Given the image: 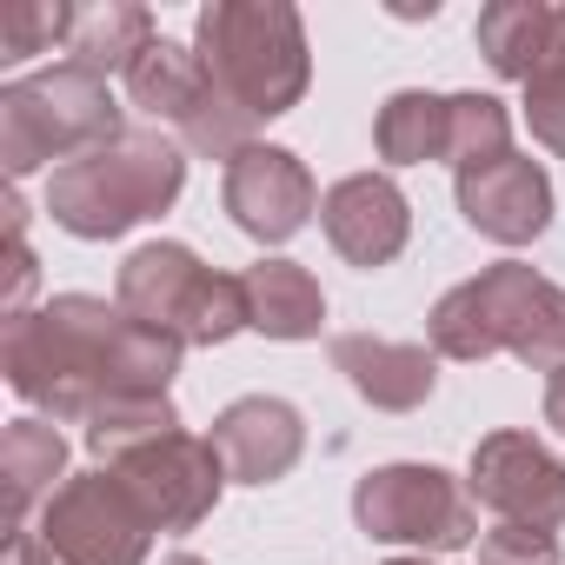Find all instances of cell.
I'll use <instances>...</instances> for the list:
<instances>
[{"mask_svg": "<svg viewBox=\"0 0 565 565\" xmlns=\"http://www.w3.org/2000/svg\"><path fill=\"white\" fill-rule=\"evenodd\" d=\"M180 353H186L180 333L147 327L127 307H107L94 294H61L28 320H8L0 373L28 406L87 426L120 393H167L180 373Z\"/></svg>", "mask_w": 565, "mask_h": 565, "instance_id": "1", "label": "cell"}, {"mask_svg": "<svg viewBox=\"0 0 565 565\" xmlns=\"http://www.w3.org/2000/svg\"><path fill=\"white\" fill-rule=\"evenodd\" d=\"M433 353L439 360H492V353H512L519 366L532 373H558L565 366V294L552 287L545 273L519 266V259H499L486 266L479 279L452 287L433 320Z\"/></svg>", "mask_w": 565, "mask_h": 565, "instance_id": "2", "label": "cell"}, {"mask_svg": "<svg viewBox=\"0 0 565 565\" xmlns=\"http://www.w3.org/2000/svg\"><path fill=\"white\" fill-rule=\"evenodd\" d=\"M193 54H200L206 81L226 100H239L253 120L294 114L313 81L307 28L287 0H213V8H200Z\"/></svg>", "mask_w": 565, "mask_h": 565, "instance_id": "3", "label": "cell"}, {"mask_svg": "<svg viewBox=\"0 0 565 565\" xmlns=\"http://www.w3.org/2000/svg\"><path fill=\"white\" fill-rule=\"evenodd\" d=\"M186 186V153L160 127H127L114 147H94L47 180V213L74 239H120L127 226L167 213Z\"/></svg>", "mask_w": 565, "mask_h": 565, "instance_id": "4", "label": "cell"}, {"mask_svg": "<svg viewBox=\"0 0 565 565\" xmlns=\"http://www.w3.org/2000/svg\"><path fill=\"white\" fill-rule=\"evenodd\" d=\"M120 134H127V114L114 87L74 61L0 87V160H8V180H28L47 160L67 167L94 147H114Z\"/></svg>", "mask_w": 565, "mask_h": 565, "instance_id": "5", "label": "cell"}, {"mask_svg": "<svg viewBox=\"0 0 565 565\" xmlns=\"http://www.w3.org/2000/svg\"><path fill=\"white\" fill-rule=\"evenodd\" d=\"M114 307L180 333L186 347H226L233 333H246V279L200 266V253L180 239H147L114 279Z\"/></svg>", "mask_w": 565, "mask_h": 565, "instance_id": "6", "label": "cell"}, {"mask_svg": "<svg viewBox=\"0 0 565 565\" xmlns=\"http://www.w3.org/2000/svg\"><path fill=\"white\" fill-rule=\"evenodd\" d=\"M353 519L380 545L459 552L479 539V499L446 466H380L353 486Z\"/></svg>", "mask_w": 565, "mask_h": 565, "instance_id": "7", "label": "cell"}, {"mask_svg": "<svg viewBox=\"0 0 565 565\" xmlns=\"http://www.w3.org/2000/svg\"><path fill=\"white\" fill-rule=\"evenodd\" d=\"M41 539L67 565H147L153 519L120 472H81L47 499Z\"/></svg>", "mask_w": 565, "mask_h": 565, "instance_id": "8", "label": "cell"}, {"mask_svg": "<svg viewBox=\"0 0 565 565\" xmlns=\"http://www.w3.org/2000/svg\"><path fill=\"white\" fill-rule=\"evenodd\" d=\"M107 472H120L134 486L153 532H193L226 492V459L213 452V439H193V433H167V439L140 446L134 459H120Z\"/></svg>", "mask_w": 565, "mask_h": 565, "instance_id": "9", "label": "cell"}, {"mask_svg": "<svg viewBox=\"0 0 565 565\" xmlns=\"http://www.w3.org/2000/svg\"><path fill=\"white\" fill-rule=\"evenodd\" d=\"M472 499L512 525H565V459L532 433H486L472 446Z\"/></svg>", "mask_w": 565, "mask_h": 565, "instance_id": "10", "label": "cell"}, {"mask_svg": "<svg viewBox=\"0 0 565 565\" xmlns=\"http://www.w3.org/2000/svg\"><path fill=\"white\" fill-rule=\"evenodd\" d=\"M233 226L259 246H279V239H294L313 213H320V186L307 173L300 153L287 147H246L233 167H226V186H220Z\"/></svg>", "mask_w": 565, "mask_h": 565, "instance_id": "11", "label": "cell"}, {"mask_svg": "<svg viewBox=\"0 0 565 565\" xmlns=\"http://www.w3.org/2000/svg\"><path fill=\"white\" fill-rule=\"evenodd\" d=\"M320 226L333 239V253L360 273H380L406 253V233H413V206L399 193L393 173H347L320 193Z\"/></svg>", "mask_w": 565, "mask_h": 565, "instance_id": "12", "label": "cell"}, {"mask_svg": "<svg viewBox=\"0 0 565 565\" xmlns=\"http://www.w3.org/2000/svg\"><path fill=\"white\" fill-rule=\"evenodd\" d=\"M213 452L226 459V479L233 486H273V479H287L307 452V419L300 406L287 399H273V393H246L233 399L220 419H213Z\"/></svg>", "mask_w": 565, "mask_h": 565, "instance_id": "13", "label": "cell"}, {"mask_svg": "<svg viewBox=\"0 0 565 565\" xmlns=\"http://www.w3.org/2000/svg\"><path fill=\"white\" fill-rule=\"evenodd\" d=\"M459 213H466L472 233H486L499 246H525L552 226V180H545L539 160L505 153L492 167L459 173Z\"/></svg>", "mask_w": 565, "mask_h": 565, "instance_id": "14", "label": "cell"}, {"mask_svg": "<svg viewBox=\"0 0 565 565\" xmlns=\"http://www.w3.org/2000/svg\"><path fill=\"white\" fill-rule=\"evenodd\" d=\"M333 366L380 413H419L433 399V386H439V353H426L413 340H380V333H340Z\"/></svg>", "mask_w": 565, "mask_h": 565, "instance_id": "15", "label": "cell"}, {"mask_svg": "<svg viewBox=\"0 0 565 565\" xmlns=\"http://www.w3.org/2000/svg\"><path fill=\"white\" fill-rule=\"evenodd\" d=\"M127 100L167 134H186L200 114H206V100H213V81H206V67H200V54L193 47H180V41H153L134 67H127Z\"/></svg>", "mask_w": 565, "mask_h": 565, "instance_id": "16", "label": "cell"}, {"mask_svg": "<svg viewBox=\"0 0 565 565\" xmlns=\"http://www.w3.org/2000/svg\"><path fill=\"white\" fill-rule=\"evenodd\" d=\"M246 279V327L266 340H320L327 327V294L320 279L294 259H259L239 273Z\"/></svg>", "mask_w": 565, "mask_h": 565, "instance_id": "17", "label": "cell"}, {"mask_svg": "<svg viewBox=\"0 0 565 565\" xmlns=\"http://www.w3.org/2000/svg\"><path fill=\"white\" fill-rule=\"evenodd\" d=\"M0 479H8V512L14 532L28 525L34 499H54L67 486V439L54 419H14L8 439H0Z\"/></svg>", "mask_w": 565, "mask_h": 565, "instance_id": "18", "label": "cell"}, {"mask_svg": "<svg viewBox=\"0 0 565 565\" xmlns=\"http://www.w3.org/2000/svg\"><path fill=\"white\" fill-rule=\"evenodd\" d=\"M552 21H558V8H545V0H492V8L479 14V28H472V41H479L486 67L499 81H519L525 87L545 67Z\"/></svg>", "mask_w": 565, "mask_h": 565, "instance_id": "19", "label": "cell"}, {"mask_svg": "<svg viewBox=\"0 0 565 565\" xmlns=\"http://www.w3.org/2000/svg\"><path fill=\"white\" fill-rule=\"evenodd\" d=\"M160 34H153V14L140 8V0H107V8H81V21H74V41H67V61L74 67H87V74H120L127 81V67L153 47Z\"/></svg>", "mask_w": 565, "mask_h": 565, "instance_id": "20", "label": "cell"}, {"mask_svg": "<svg viewBox=\"0 0 565 565\" xmlns=\"http://www.w3.org/2000/svg\"><path fill=\"white\" fill-rule=\"evenodd\" d=\"M373 147H380V160H393V167L446 160V147H452V100H446V94H419V87L393 94V100L380 107V120H373Z\"/></svg>", "mask_w": 565, "mask_h": 565, "instance_id": "21", "label": "cell"}, {"mask_svg": "<svg viewBox=\"0 0 565 565\" xmlns=\"http://www.w3.org/2000/svg\"><path fill=\"white\" fill-rule=\"evenodd\" d=\"M167 433H180V413H173L167 393H120V399H107L87 419V452L107 459V466H120V459H134L140 446H153Z\"/></svg>", "mask_w": 565, "mask_h": 565, "instance_id": "22", "label": "cell"}, {"mask_svg": "<svg viewBox=\"0 0 565 565\" xmlns=\"http://www.w3.org/2000/svg\"><path fill=\"white\" fill-rule=\"evenodd\" d=\"M505 153H512V114L492 94H452V147H446V160L459 173H472V167H492Z\"/></svg>", "mask_w": 565, "mask_h": 565, "instance_id": "23", "label": "cell"}, {"mask_svg": "<svg viewBox=\"0 0 565 565\" xmlns=\"http://www.w3.org/2000/svg\"><path fill=\"white\" fill-rule=\"evenodd\" d=\"M74 21H81V8H67V0H14L0 14V61H34V54L67 47Z\"/></svg>", "mask_w": 565, "mask_h": 565, "instance_id": "24", "label": "cell"}, {"mask_svg": "<svg viewBox=\"0 0 565 565\" xmlns=\"http://www.w3.org/2000/svg\"><path fill=\"white\" fill-rule=\"evenodd\" d=\"M525 127H532L539 147L565 153V61H545L525 81Z\"/></svg>", "mask_w": 565, "mask_h": 565, "instance_id": "25", "label": "cell"}, {"mask_svg": "<svg viewBox=\"0 0 565 565\" xmlns=\"http://www.w3.org/2000/svg\"><path fill=\"white\" fill-rule=\"evenodd\" d=\"M479 565H558V532L499 519L492 532H479Z\"/></svg>", "mask_w": 565, "mask_h": 565, "instance_id": "26", "label": "cell"}, {"mask_svg": "<svg viewBox=\"0 0 565 565\" xmlns=\"http://www.w3.org/2000/svg\"><path fill=\"white\" fill-rule=\"evenodd\" d=\"M8 565H67V558L41 539V525H34V532L21 525V532H8Z\"/></svg>", "mask_w": 565, "mask_h": 565, "instance_id": "27", "label": "cell"}, {"mask_svg": "<svg viewBox=\"0 0 565 565\" xmlns=\"http://www.w3.org/2000/svg\"><path fill=\"white\" fill-rule=\"evenodd\" d=\"M545 426H558V439H565V366L545 380Z\"/></svg>", "mask_w": 565, "mask_h": 565, "instance_id": "28", "label": "cell"}, {"mask_svg": "<svg viewBox=\"0 0 565 565\" xmlns=\"http://www.w3.org/2000/svg\"><path fill=\"white\" fill-rule=\"evenodd\" d=\"M160 565H206V558H193V552H173V558H160Z\"/></svg>", "mask_w": 565, "mask_h": 565, "instance_id": "29", "label": "cell"}, {"mask_svg": "<svg viewBox=\"0 0 565 565\" xmlns=\"http://www.w3.org/2000/svg\"><path fill=\"white\" fill-rule=\"evenodd\" d=\"M393 565H426V558H393Z\"/></svg>", "mask_w": 565, "mask_h": 565, "instance_id": "30", "label": "cell"}]
</instances>
